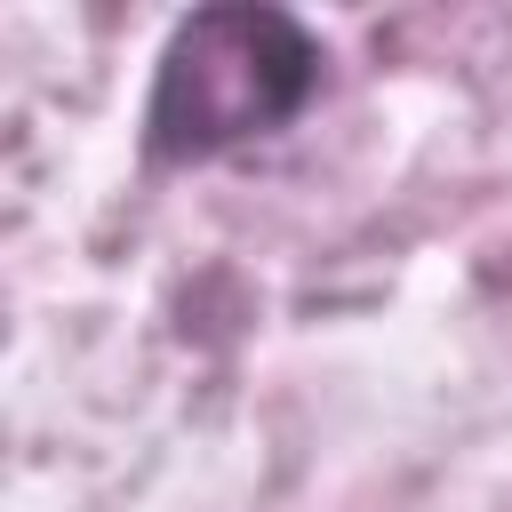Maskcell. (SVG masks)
I'll return each mask as SVG.
<instances>
[{"label":"cell","instance_id":"6da1fadb","mask_svg":"<svg viewBox=\"0 0 512 512\" xmlns=\"http://www.w3.org/2000/svg\"><path fill=\"white\" fill-rule=\"evenodd\" d=\"M312 88H320V40L288 8H256V0L192 8L160 48L152 104H144V152L152 160L232 152L248 136L288 128Z\"/></svg>","mask_w":512,"mask_h":512}]
</instances>
